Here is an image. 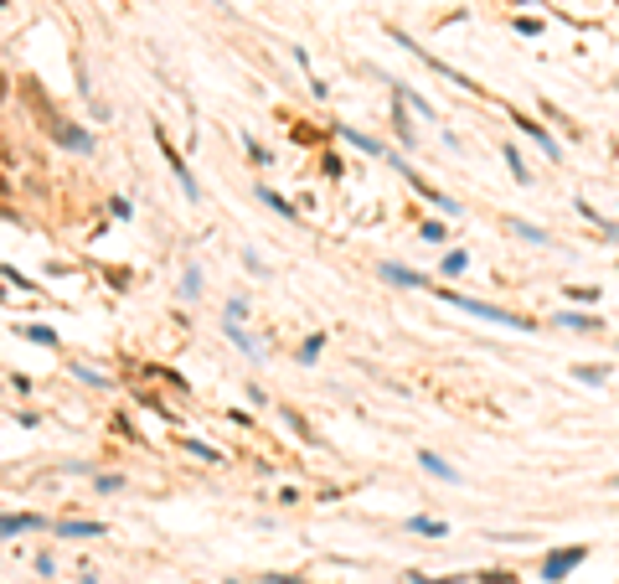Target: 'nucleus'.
Instances as JSON below:
<instances>
[{
  "mask_svg": "<svg viewBox=\"0 0 619 584\" xmlns=\"http://www.w3.org/2000/svg\"><path fill=\"white\" fill-rule=\"evenodd\" d=\"M444 306H459V311H470V316H480V321H496V326H516V331H537V321L532 316H516V311H501V306H485V300H475V295H459V290H449V285H439L434 290Z\"/></svg>",
  "mask_w": 619,
  "mask_h": 584,
  "instance_id": "1",
  "label": "nucleus"
},
{
  "mask_svg": "<svg viewBox=\"0 0 619 584\" xmlns=\"http://www.w3.org/2000/svg\"><path fill=\"white\" fill-rule=\"evenodd\" d=\"M392 171H397V176H403V181H408V186L418 191V197H429V202H434L439 212H459V207H454V197H444V191H439L434 181H424V176H418V171H413V166H408L403 156H392Z\"/></svg>",
  "mask_w": 619,
  "mask_h": 584,
  "instance_id": "2",
  "label": "nucleus"
},
{
  "mask_svg": "<svg viewBox=\"0 0 619 584\" xmlns=\"http://www.w3.org/2000/svg\"><path fill=\"white\" fill-rule=\"evenodd\" d=\"M583 558H588V548H583V543H573V548H558V553H547V558H542V579H547V584H563V579H568L573 569L583 564Z\"/></svg>",
  "mask_w": 619,
  "mask_h": 584,
  "instance_id": "3",
  "label": "nucleus"
},
{
  "mask_svg": "<svg viewBox=\"0 0 619 584\" xmlns=\"http://www.w3.org/2000/svg\"><path fill=\"white\" fill-rule=\"evenodd\" d=\"M155 145H160V156H165V166L175 171V181L186 186V197H191V202H202V186H196V176H191V171H186V161L175 156V145L165 140V129H155Z\"/></svg>",
  "mask_w": 619,
  "mask_h": 584,
  "instance_id": "4",
  "label": "nucleus"
},
{
  "mask_svg": "<svg viewBox=\"0 0 619 584\" xmlns=\"http://www.w3.org/2000/svg\"><path fill=\"white\" fill-rule=\"evenodd\" d=\"M52 140L68 145V150H78V156H93V135L78 129V124H68V119H52Z\"/></svg>",
  "mask_w": 619,
  "mask_h": 584,
  "instance_id": "5",
  "label": "nucleus"
},
{
  "mask_svg": "<svg viewBox=\"0 0 619 584\" xmlns=\"http://www.w3.org/2000/svg\"><path fill=\"white\" fill-rule=\"evenodd\" d=\"M31 528H47V517H41V512H0V538L31 533Z\"/></svg>",
  "mask_w": 619,
  "mask_h": 584,
  "instance_id": "6",
  "label": "nucleus"
},
{
  "mask_svg": "<svg viewBox=\"0 0 619 584\" xmlns=\"http://www.w3.org/2000/svg\"><path fill=\"white\" fill-rule=\"evenodd\" d=\"M511 119H516V129H526V135H532V140H537V145L547 150V161H563V150H558V140H552V135H547V129H542L537 119H526V114H516V109H511Z\"/></svg>",
  "mask_w": 619,
  "mask_h": 584,
  "instance_id": "7",
  "label": "nucleus"
},
{
  "mask_svg": "<svg viewBox=\"0 0 619 584\" xmlns=\"http://www.w3.org/2000/svg\"><path fill=\"white\" fill-rule=\"evenodd\" d=\"M418 465H424L429 475H439V481H449V486H459V481H464V475H459L444 455H434V450H418Z\"/></svg>",
  "mask_w": 619,
  "mask_h": 584,
  "instance_id": "8",
  "label": "nucleus"
},
{
  "mask_svg": "<svg viewBox=\"0 0 619 584\" xmlns=\"http://www.w3.org/2000/svg\"><path fill=\"white\" fill-rule=\"evenodd\" d=\"M377 274H382V279H392V285H403V290H429V279L418 274V269H408V264H382Z\"/></svg>",
  "mask_w": 619,
  "mask_h": 584,
  "instance_id": "9",
  "label": "nucleus"
},
{
  "mask_svg": "<svg viewBox=\"0 0 619 584\" xmlns=\"http://www.w3.org/2000/svg\"><path fill=\"white\" fill-rule=\"evenodd\" d=\"M62 538H103V523H88V517H68V523H57Z\"/></svg>",
  "mask_w": 619,
  "mask_h": 584,
  "instance_id": "10",
  "label": "nucleus"
},
{
  "mask_svg": "<svg viewBox=\"0 0 619 584\" xmlns=\"http://www.w3.org/2000/svg\"><path fill=\"white\" fill-rule=\"evenodd\" d=\"M258 197L269 202V212H279V218H290V223L300 218V207H295L290 197H279V191H269V181H258Z\"/></svg>",
  "mask_w": 619,
  "mask_h": 584,
  "instance_id": "11",
  "label": "nucleus"
},
{
  "mask_svg": "<svg viewBox=\"0 0 619 584\" xmlns=\"http://www.w3.org/2000/svg\"><path fill=\"white\" fill-rule=\"evenodd\" d=\"M392 129H397V140H403V145L418 140V129H413V119H408V104H403V99H392Z\"/></svg>",
  "mask_w": 619,
  "mask_h": 584,
  "instance_id": "12",
  "label": "nucleus"
},
{
  "mask_svg": "<svg viewBox=\"0 0 619 584\" xmlns=\"http://www.w3.org/2000/svg\"><path fill=\"white\" fill-rule=\"evenodd\" d=\"M227 341H232V347H237L242 357H263V347H258V341H253L248 331H242V321H227Z\"/></svg>",
  "mask_w": 619,
  "mask_h": 584,
  "instance_id": "13",
  "label": "nucleus"
},
{
  "mask_svg": "<svg viewBox=\"0 0 619 584\" xmlns=\"http://www.w3.org/2000/svg\"><path fill=\"white\" fill-rule=\"evenodd\" d=\"M336 135H341L346 145H357V150H367V156H382V140H372V135H362V129H346V124H341Z\"/></svg>",
  "mask_w": 619,
  "mask_h": 584,
  "instance_id": "14",
  "label": "nucleus"
},
{
  "mask_svg": "<svg viewBox=\"0 0 619 584\" xmlns=\"http://www.w3.org/2000/svg\"><path fill=\"white\" fill-rule=\"evenodd\" d=\"M558 326H573V331H604V321H599V316H578V311H563V316H558Z\"/></svg>",
  "mask_w": 619,
  "mask_h": 584,
  "instance_id": "15",
  "label": "nucleus"
},
{
  "mask_svg": "<svg viewBox=\"0 0 619 584\" xmlns=\"http://www.w3.org/2000/svg\"><path fill=\"white\" fill-rule=\"evenodd\" d=\"M408 533H424V538H444L449 523H439V517H408Z\"/></svg>",
  "mask_w": 619,
  "mask_h": 584,
  "instance_id": "16",
  "label": "nucleus"
},
{
  "mask_svg": "<svg viewBox=\"0 0 619 584\" xmlns=\"http://www.w3.org/2000/svg\"><path fill=\"white\" fill-rule=\"evenodd\" d=\"M16 336H26V341H36V347H57V341H62V336H57L52 326H16Z\"/></svg>",
  "mask_w": 619,
  "mask_h": 584,
  "instance_id": "17",
  "label": "nucleus"
},
{
  "mask_svg": "<svg viewBox=\"0 0 619 584\" xmlns=\"http://www.w3.org/2000/svg\"><path fill=\"white\" fill-rule=\"evenodd\" d=\"M186 455H196V460H207V465H222V460H227L222 450H212V445H202V440H186Z\"/></svg>",
  "mask_w": 619,
  "mask_h": 584,
  "instance_id": "18",
  "label": "nucleus"
},
{
  "mask_svg": "<svg viewBox=\"0 0 619 584\" xmlns=\"http://www.w3.org/2000/svg\"><path fill=\"white\" fill-rule=\"evenodd\" d=\"M506 166H511V176L526 186V181H532V171H526V161H521V150L516 145H506Z\"/></svg>",
  "mask_w": 619,
  "mask_h": 584,
  "instance_id": "19",
  "label": "nucleus"
},
{
  "mask_svg": "<svg viewBox=\"0 0 619 584\" xmlns=\"http://www.w3.org/2000/svg\"><path fill=\"white\" fill-rule=\"evenodd\" d=\"M573 378H578V383H588V388H599V383L609 378V367H588V362H578V367H573Z\"/></svg>",
  "mask_w": 619,
  "mask_h": 584,
  "instance_id": "20",
  "label": "nucleus"
},
{
  "mask_svg": "<svg viewBox=\"0 0 619 584\" xmlns=\"http://www.w3.org/2000/svg\"><path fill=\"white\" fill-rule=\"evenodd\" d=\"M563 295L573 300V306H599V290H593V285H568Z\"/></svg>",
  "mask_w": 619,
  "mask_h": 584,
  "instance_id": "21",
  "label": "nucleus"
},
{
  "mask_svg": "<svg viewBox=\"0 0 619 584\" xmlns=\"http://www.w3.org/2000/svg\"><path fill=\"white\" fill-rule=\"evenodd\" d=\"M181 295H186V300L202 295V269H196V264H186V274H181Z\"/></svg>",
  "mask_w": 619,
  "mask_h": 584,
  "instance_id": "22",
  "label": "nucleus"
},
{
  "mask_svg": "<svg viewBox=\"0 0 619 584\" xmlns=\"http://www.w3.org/2000/svg\"><path fill=\"white\" fill-rule=\"evenodd\" d=\"M145 378H160V383L175 388V393H186V378H181V373H170V367H145Z\"/></svg>",
  "mask_w": 619,
  "mask_h": 584,
  "instance_id": "23",
  "label": "nucleus"
},
{
  "mask_svg": "<svg viewBox=\"0 0 619 584\" xmlns=\"http://www.w3.org/2000/svg\"><path fill=\"white\" fill-rule=\"evenodd\" d=\"M511 233H516V238H526V243H547V233H542L537 223H516V218H511Z\"/></svg>",
  "mask_w": 619,
  "mask_h": 584,
  "instance_id": "24",
  "label": "nucleus"
},
{
  "mask_svg": "<svg viewBox=\"0 0 619 584\" xmlns=\"http://www.w3.org/2000/svg\"><path fill=\"white\" fill-rule=\"evenodd\" d=\"M320 347H325V336H320V331H315V336H305V341H300V362H315Z\"/></svg>",
  "mask_w": 619,
  "mask_h": 584,
  "instance_id": "25",
  "label": "nucleus"
},
{
  "mask_svg": "<svg viewBox=\"0 0 619 584\" xmlns=\"http://www.w3.org/2000/svg\"><path fill=\"white\" fill-rule=\"evenodd\" d=\"M464 269H470V253H464V248L444 253V274H464Z\"/></svg>",
  "mask_w": 619,
  "mask_h": 584,
  "instance_id": "26",
  "label": "nucleus"
},
{
  "mask_svg": "<svg viewBox=\"0 0 619 584\" xmlns=\"http://www.w3.org/2000/svg\"><path fill=\"white\" fill-rule=\"evenodd\" d=\"M73 373L88 383V388H114V378H103V373H93V367H73Z\"/></svg>",
  "mask_w": 619,
  "mask_h": 584,
  "instance_id": "27",
  "label": "nucleus"
},
{
  "mask_svg": "<svg viewBox=\"0 0 619 584\" xmlns=\"http://www.w3.org/2000/svg\"><path fill=\"white\" fill-rule=\"evenodd\" d=\"M475 584H516V574H501V569H480Z\"/></svg>",
  "mask_w": 619,
  "mask_h": 584,
  "instance_id": "28",
  "label": "nucleus"
},
{
  "mask_svg": "<svg viewBox=\"0 0 619 584\" xmlns=\"http://www.w3.org/2000/svg\"><path fill=\"white\" fill-rule=\"evenodd\" d=\"M242 150H248V161H253V166H269V150H263V145H258L253 135H248V140H242Z\"/></svg>",
  "mask_w": 619,
  "mask_h": 584,
  "instance_id": "29",
  "label": "nucleus"
},
{
  "mask_svg": "<svg viewBox=\"0 0 619 584\" xmlns=\"http://www.w3.org/2000/svg\"><path fill=\"white\" fill-rule=\"evenodd\" d=\"M408 584H459V579H434V574H424V569H408Z\"/></svg>",
  "mask_w": 619,
  "mask_h": 584,
  "instance_id": "30",
  "label": "nucleus"
},
{
  "mask_svg": "<svg viewBox=\"0 0 619 584\" xmlns=\"http://www.w3.org/2000/svg\"><path fill=\"white\" fill-rule=\"evenodd\" d=\"M290 135H295L300 145H315V140H320V129H310V124H295V129H290Z\"/></svg>",
  "mask_w": 619,
  "mask_h": 584,
  "instance_id": "31",
  "label": "nucleus"
},
{
  "mask_svg": "<svg viewBox=\"0 0 619 584\" xmlns=\"http://www.w3.org/2000/svg\"><path fill=\"white\" fill-rule=\"evenodd\" d=\"M108 212H114L119 223H129V218H135V212H129V202H124V197H108Z\"/></svg>",
  "mask_w": 619,
  "mask_h": 584,
  "instance_id": "32",
  "label": "nucleus"
},
{
  "mask_svg": "<svg viewBox=\"0 0 619 584\" xmlns=\"http://www.w3.org/2000/svg\"><path fill=\"white\" fill-rule=\"evenodd\" d=\"M93 481H98V491H119V486H124V475H93Z\"/></svg>",
  "mask_w": 619,
  "mask_h": 584,
  "instance_id": "33",
  "label": "nucleus"
},
{
  "mask_svg": "<svg viewBox=\"0 0 619 584\" xmlns=\"http://www.w3.org/2000/svg\"><path fill=\"white\" fill-rule=\"evenodd\" d=\"M320 171H325V176H346V166H341L336 156H325V161H320Z\"/></svg>",
  "mask_w": 619,
  "mask_h": 584,
  "instance_id": "34",
  "label": "nucleus"
},
{
  "mask_svg": "<svg viewBox=\"0 0 619 584\" xmlns=\"http://www.w3.org/2000/svg\"><path fill=\"white\" fill-rule=\"evenodd\" d=\"M424 238L429 243H444V223H424Z\"/></svg>",
  "mask_w": 619,
  "mask_h": 584,
  "instance_id": "35",
  "label": "nucleus"
},
{
  "mask_svg": "<svg viewBox=\"0 0 619 584\" xmlns=\"http://www.w3.org/2000/svg\"><path fill=\"white\" fill-rule=\"evenodd\" d=\"M248 316V300H227V321H242Z\"/></svg>",
  "mask_w": 619,
  "mask_h": 584,
  "instance_id": "36",
  "label": "nucleus"
},
{
  "mask_svg": "<svg viewBox=\"0 0 619 584\" xmlns=\"http://www.w3.org/2000/svg\"><path fill=\"white\" fill-rule=\"evenodd\" d=\"M263 584H310V579H295V574H263Z\"/></svg>",
  "mask_w": 619,
  "mask_h": 584,
  "instance_id": "37",
  "label": "nucleus"
},
{
  "mask_svg": "<svg viewBox=\"0 0 619 584\" xmlns=\"http://www.w3.org/2000/svg\"><path fill=\"white\" fill-rule=\"evenodd\" d=\"M6 99H11V78H6V73H0V104H6Z\"/></svg>",
  "mask_w": 619,
  "mask_h": 584,
  "instance_id": "38",
  "label": "nucleus"
},
{
  "mask_svg": "<svg viewBox=\"0 0 619 584\" xmlns=\"http://www.w3.org/2000/svg\"><path fill=\"white\" fill-rule=\"evenodd\" d=\"M6 197H11V181H6V176H0V202H6Z\"/></svg>",
  "mask_w": 619,
  "mask_h": 584,
  "instance_id": "39",
  "label": "nucleus"
},
{
  "mask_svg": "<svg viewBox=\"0 0 619 584\" xmlns=\"http://www.w3.org/2000/svg\"><path fill=\"white\" fill-rule=\"evenodd\" d=\"M0 300H6V290H0Z\"/></svg>",
  "mask_w": 619,
  "mask_h": 584,
  "instance_id": "40",
  "label": "nucleus"
},
{
  "mask_svg": "<svg viewBox=\"0 0 619 584\" xmlns=\"http://www.w3.org/2000/svg\"><path fill=\"white\" fill-rule=\"evenodd\" d=\"M614 486H619V475H614Z\"/></svg>",
  "mask_w": 619,
  "mask_h": 584,
  "instance_id": "41",
  "label": "nucleus"
},
{
  "mask_svg": "<svg viewBox=\"0 0 619 584\" xmlns=\"http://www.w3.org/2000/svg\"><path fill=\"white\" fill-rule=\"evenodd\" d=\"M0 6H6V0H0Z\"/></svg>",
  "mask_w": 619,
  "mask_h": 584,
  "instance_id": "42",
  "label": "nucleus"
}]
</instances>
